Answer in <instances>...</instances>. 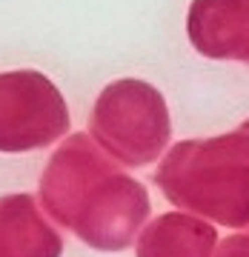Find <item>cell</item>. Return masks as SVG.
<instances>
[{
    "instance_id": "4",
    "label": "cell",
    "mask_w": 249,
    "mask_h": 257,
    "mask_svg": "<svg viewBox=\"0 0 249 257\" xmlns=\"http://www.w3.org/2000/svg\"><path fill=\"white\" fill-rule=\"evenodd\" d=\"M189 37L206 57L249 60V0H195Z\"/></svg>"
},
{
    "instance_id": "3",
    "label": "cell",
    "mask_w": 249,
    "mask_h": 257,
    "mask_svg": "<svg viewBox=\"0 0 249 257\" xmlns=\"http://www.w3.org/2000/svg\"><path fill=\"white\" fill-rule=\"evenodd\" d=\"M69 128V109L57 86L40 72L0 74V152H32Z\"/></svg>"
},
{
    "instance_id": "2",
    "label": "cell",
    "mask_w": 249,
    "mask_h": 257,
    "mask_svg": "<svg viewBox=\"0 0 249 257\" xmlns=\"http://www.w3.org/2000/svg\"><path fill=\"white\" fill-rule=\"evenodd\" d=\"M92 135L123 163H152L169 140V111L160 92L140 80L106 86L92 111Z\"/></svg>"
},
{
    "instance_id": "1",
    "label": "cell",
    "mask_w": 249,
    "mask_h": 257,
    "mask_svg": "<svg viewBox=\"0 0 249 257\" xmlns=\"http://www.w3.org/2000/svg\"><path fill=\"white\" fill-rule=\"evenodd\" d=\"M112 169L92 140L74 135L52 155L40 180V200L49 214L98 248H123L146 214L140 183Z\"/></svg>"
},
{
    "instance_id": "5",
    "label": "cell",
    "mask_w": 249,
    "mask_h": 257,
    "mask_svg": "<svg viewBox=\"0 0 249 257\" xmlns=\"http://www.w3.org/2000/svg\"><path fill=\"white\" fill-rule=\"evenodd\" d=\"M60 237L32 194L0 197V257H60Z\"/></svg>"
}]
</instances>
